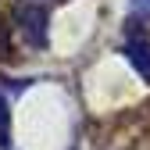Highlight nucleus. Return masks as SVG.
Instances as JSON below:
<instances>
[{
  "label": "nucleus",
  "instance_id": "nucleus-1",
  "mask_svg": "<svg viewBox=\"0 0 150 150\" xmlns=\"http://www.w3.org/2000/svg\"><path fill=\"white\" fill-rule=\"evenodd\" d=\"M18 18V29H22V36L32 43V47H47V22H50V11L43 4H22L14 11Z\"/></svg>",
  "mask_w": 150,
  "mask_h": 150
},
{
  "label": "nucleus",
  "instance_id": "nucleus-2",
  "mask_svg": "<svg viewBox=\"0 0 150 150\" xmlns=\"http://www.w3.org/2000/svg\"><path fill=\"white\" fill-rule=\"evenodd\" d=\"M125 57H129V64L150 82V40H146L143 32H129V40H125Z\"/></svg>",
  "mask_w": 150,
  "mask_h": 150
},
{
  "label": "nucleus",
  "instance_id": "nucleus-3",
  "mask_svg": "<svg viewBox=\"0 0 150 150\" xmlns=\"http://www.w3.org/2000/svg\"><path fill=\"white\" fill-rule=\"evenodd\" d=\"M7 100L4 97H0V146H7Z\"/></svg>",
  "mask_w": 150,
  "mask_h": 150
},
{
  "label": "nucleus",
  "instance_id": "nucleus-4",
  "mask_svg": "<svg viewBox=\"0 0 150 150\" xmlns=\"http://www.w3.org/2000/svg\"><path fill=\"white\" fill-rule=\"evenodd\" d=\"M7 50H11L7 47V29H0V57H7Z\"/></svg>",
  "mask_w": 150,
  "mask_h": 150
},
{
  "label": "nucleus",
  "instance_id": "nucleus-5",
  "mask_svg": "<svg viewBox=\"0 0 150 150\" xmlns=\"http://www.w3.org/2000/svg\"><path fill=\"white\" fill-rule=\"evenodd\" d=\"M132 7H136L139 14H150V0H132Z\"/></svg>",
  "mask_w": 150,
  "mask_h": 150
}]
</instances>
